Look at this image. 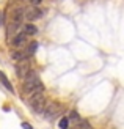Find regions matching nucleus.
<instances>
[{
	"label": "nucleus",
	"instance_id": "1",
	"mask_svg": "<svg viewBox=\"0 0 124 129\" xmlns=\"http://www.w3.org/2000/svg\"><path fill=\"white\" fill-rule=\"evenodd\" d=\"M22 91L24 93H44V85L41 83L39 77L35 71L30 73L24 77V83H22Z\"/></svg>",
	"mask_w": 124,
	"mask_h": 129
},
{
	"label": "nucleus",
	"instance_id": "3",
	"mask_svg": "<svg viewBox=\"0 0 124 129\" xmlns=\"http://www.w3.org/2000/svg\"><path fill=\"white\" fill-rule=\"evenodd\" d=\"M10 44L13 47H16V49H22L27 46V35L24 33V31H19L17 35H14L10 40Z\"/></svg>",
	"mask_w": 124,
	"mask_h": 129
},
{
	"label": "nucleus",
	"instance_id": "7",
	"mask_svg": "<svg viewBox=\"0 0 124 129\" xmlns=\"http://www.w3.org/2000/svg\"><path fill=\"white\" fill-rule=\"evenodd\" d=\"M36 49H38V43L36 41H31V43L27 44V47H25L24 52H25V55H27V57H31V55H35Z\"/></svg>",
	"mask_w": 124,
	"mask_h": 129
},
{
	"label": "nucleus",
	"instance_id": "13",
	"mask_svg": "<svg viewBox=\"0 0 124 129\" xmlns=\"http://www.w3.org/2000/svg\"><path fill=\"white\" fill-rule=\"evenodd\" d=\"M22 127H24V129H33V127H31V124L28 123V121H22Z\"/></svg>",
	"mask_w": 124,
	"mask_h": 129
},
{
	"label": "nucleus",
	"instance_id": "2",
	"mask_svg": "<svg viewBox=\"0 0 124 129\" xmlns=\"http://www.w3.org/2000/svg\"><path fill=\"white\" fill-rule=\"evenodd\" d=\"M61 110V104L60 102H55V101H52V102H47L44 107V118H47V120H54L58 113H60Z\"/></svg>",
	"mask_w": 124,
	"mask_h": 129
},
{
	"label": "nucleus",
	"instance_id": "12",
	"mask_svg": "<svg viewBox=\"0 0 124 129\" xmlns=\"http://www.w3.org/2000/svg\"><path fill=\"white\" fill-rule=\"evenodd\" d=\"M31 6H39V3L43 2V0H28Z\"/></svg>",
	"mask_w": 124,
	"mask_h": 129
},
{
	"label": "nucleus",
	"instance_id": "14",
	"mask_svg": "<svg viewBox=\"0 0 124 129\" xmlns=\"http://www.w3.org/2000/svg\"><path fill=\"white\" fill-rule=\"evenodd\" d=\"M2 24H3V14L0 13V27H2Z\"/></svg>",
	"mask_w": 124,
	"mask_h": 129
},
{
	"label": "nucleus",
	"instance_id": "5",
	"mask_svg": "<svg viewBox=\"0 0 124 129\" xmlns=\"http://www.w3.org/2000/svg\"><path fill=\"white\" fill-rule=\"evenodd\" d=\"M30 64L27 63V61H19L17 64H16V74H17V77H21V79H24L25 76H27L28 73H30Z\"/></svg>",
	"mask_w": 124,
	"mask_h": 129
},
{
	"label": "nucleus",
	"instance_id": "11",
	"mask_svg": "<svg viewBox=\"0 0 124 129\" xmlns=\"http://www.w3.org/2000/svg\"><path fill=\"white\" fill-rule=\"evenodd\" d=\"M58 127H60V129H69V120H68V117L60 118V121H58Z\"/></svg>",
	"mask_w": 124,
	"mask_h": 129
},
{
	"label": "nucleus",
	"instance_id": "8",
	"mask_svg": "<svg viewBox=\"0 0 124 129\" xmlns=\"http://www.w3.org/2000/svg\"><path fill=\"white\" fill-rule=\"evenodd\" d=\"M0 82L3 83V85H5V88L8 90L10 93H14V90H13V83H11L8 79H6V76H5V73H3V71H0Z\"/></svg>",
	"mask_w": 124,
	"mask_h": 129
},
{
	"label": "nucleus",
	"instance_id": "9",
	"mask_svg": "<svg viewBox=\"0 0 124 129\" xmlns=\"http://www.w3.org/2000/svg\"><path fill=\"white\" fill-rule=\"evenodd\" d=\"M68 120H69V123L72 121V124H75V123H79V121H80L82 118L79 117V113H77L75 110H71V112H69V117H68Z\"/></svg>",
	"mask_w": 124,
	"mask_h": 129
},
{
	"label": "nucleus",
	"instance_id": "4",
	"mask_svg": "<svg viewBox=\"0 0 124 129\" xmlns=\"http://www.w3.org/2000/svg\"><path fill=\"white\" fill-rule=\"evenodd\" d=\"M24 16L28 19V21H36V19H39L43 16V10H39L38 6H28V8L24 10Z\"/></svg>",
	"mask_w": 124,
	"mask_h": 129
},
{
	"label": "nucleus",
	"instance_id": "10",
	"mask_svg": "<svg viewBox=\"0 0 124 129\" xmlns=\"http://www.w3.org/2000/svg\"><path fill=\"white\" fill-rule=\"evenodd\" d=\"M74 129H91V124L88 123L87 120H80L79 123L74 124Z\"/></svg>",
	"mask_w": 124,
	"mask_h": 129
},
{
	"label": "nucleus",
	"instance_id": "6",
	"mask_svg": "<svg viewBox=\"0 0 124 129\" xmlns=\"http://www.w3.org/2000/svg\"><path fill=\"white\" fill-rule=\"evenodd\" d=\"M24 33L27 36H35L38 33V27L35 24H27V25H24Z\"/></svg>",
	"mask_w": 124,
	"mask_h": 129
}]
</instances>
